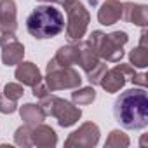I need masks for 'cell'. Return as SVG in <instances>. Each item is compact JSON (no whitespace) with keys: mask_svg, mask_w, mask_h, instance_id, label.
Returning <instances> with one entry per match:
<instances>
[{"mask_svg":"<svg viewBox=\"0 0 148 148\" xmlns=\"http://www.w3.org/2000/svg\"><path fill=\"white\" fill-rule=\"evenodd\" d=\"M115 120L129 131H139L148 125V94L145 87L127 89L113 103Z\"/></svg>","mask_w":148,"mask_h":148,"instance_id":"cell-1","label":"cell"},{"mask_svg":"<svg viewBox=\"0 0 148 148\" xmlns=\"http://www.w3.org/2000/svg\"><path fill=\"white\" fill-rule=\"evenodd\" d=\"M64 30V16L54 5H37L26 18V32L37 38L45 40L58 37Z\"/></svg>","mask_w":148,"mask_h":148,"instance_id":"cell-2","label":"cell"},{"mask_svg":"<svg viewBox=\"0 0 148 148\" xmlns=\"http://www.w3.org/2000/svg\"><path fill=\"white\" fill-rule=\"evenodd\" d=\"M129 42L127 32L117 30L112 33H105L101 30H94L89 37V44L92 45L94 52L108 63H119L124 58V45Z\"/></svg>","mask_w":148,"mask_h":148,"instance_id":"cell-3","label":"cell"},{"mask_svg":"<svg viewBox=\"0 0 148 148\" xmlns=\"http://www.w3.org/2000/svg\"><path fill=\"white\" fill-rule=\"evenodd\" d=\"M45 86L49 87L51 92L56 91H64V89H77L82 84V77L80 73L73 68V66H63L58 61L49 59L47 66H45Z\"/></svg>","mask_w":148,"mask_h":148,"instance_id":"cell-4","label":"cell"},{"mask_svg":"<svg viewBox=\"0 0 148 148\" xmlns=\"http://www.w3.org/2000/svg\"><path fill=\"white\" fill-rule=\"evenodd\" d=\"M40 106L45 112V115L54 117L61 127L75 125L82 117V110L77 105H73V103H70V101H66L63 98H58L52 92L40 99Z\"/></svg>","mask_w":148,"mask_h":148,"instance_id":"cell-5","label":"cell"},{"mask_svg":"<svg viewBox=\"0 0 148 148\" xmlns=\"http://www.w3.org/2000/svg\"><path fill=\"white\" fill-rule=\"evenodd\" d=\"M66 12V28H64V35L70 42H77L82 40L87 33L89 23H91V14L87 11V7L79 2V0H73V2L64 9Z\"/></svg>","mask_w":148,"mask_h":148,"instance_id":"cell-6","label":"cell"},{"mask_svg":"<svg viewBox=\"0 0 148 148\" xmlns=\"http://www.w3.org/2000/svg\"><path fill=\"white\" fill-rule=\"evenodd\" d=\"M99 125L94 122H84L77 131H73L71 134H68V138L64 139V146L66 148H94L99 143Z\"/></svg>","mask_w":148,"mask_h":148,"instance_id":"cell-7","label":"cell"},{"mask_svg":"<svg viewBox=\"0 0 148 148\" xmlns=\"http://www.w3.org/2000/svg\"><path fill=\"white\" fill-rule=\"evenodd\" d=\"M134 73H136L134 66L125 64V63H120V64L113 66L112 70H106V71H105V75H103L99 86H101L106 92H110V94L119 92V91L125 86V82L131 80V77L134 75Z\"/></svg>","mask_w":148,"mask_h":148,"instance_id":"cell-8","label":"cell"},{"mask_svg":"<svg viewBox=\"0 0 148 148\" xmlns=\"http://www.w3.org/2000/svg\"><path fill=\"white\" fill-rule=\"evenodd\" d=\"M0 49H2V63L5 66H16L25 58V45L14 33H2Z\"/></svg>","mask_w":148,"mask_h":148,"instance_id":"cell-9","label":"cell"},{"mask_svg":"<svg viewBox=\"0 0 148 148\" xmlns=\"http://www.w3.org/2000/svg\"><path fill=\"white\" fill-rule=\"evenodd\" d=\"M18 5L14 0H0V33H16Z\"/></svg>","mask_w":148,"mask_h":148,"instance_id":"cell-10","label":"cell"},{"mask_svg":"<svg viewBox=\"0 0 148 148\" xmlns=\"http://www.w3.org/2000/svg\"><path fill=\"white\" fill-rule=\"evenodd\" d=\"M14 77L18 79L19 84L23 86H28V87H33L35 84L42 82V73L38 70V66L32 61H21L16 64V71H14Z\"/></svg>","mask_w":148,"mask_h":148,"instance_id":"cell-11","label":"cell"},{"mask_svg":"<svg viewBox=\"0 0 148 148\" xmlns=\"http://www.w3.org/2000/svg\"><path fill=\"white\" fill-rule=\"evenodd\" d=\"M122 19H125L131 25L145 28L148 25V7L145 4L122 2Z\"/></svg>","mask_w":148,"mask_h":148,"instance_id":"cell-12","label":"cell"},{"mask_svg":"<svg viewBox=\"0 0 148 148\" xmlns=\"http://www.w3.org/2000/svg\"><path fill=\"white\" fill-rule=\"evenodd\" d=\"M32 145L38 148H54L58 145L56 131L47 124H37L32 127Z\"/></svg>","mask_w":148,"mask_h":148,"instance_id":"cell-13","label":"cell"},{"mask_svg":"<svg viewBox=\"0 0 148 148\" xmlns=\"http://www.w3.org/2000/svg\"><path fill=\"white\" fill-rule=\"evenodd\" d=\"M122 19V2L120 0H105L98 9V21L103 26H112Z\"/></svg>","mask_w":148,"mask_h":148,"instance_id":"cell-14","label":"cell"},{"mask_svg":"<svg viewBox=\"0 0 148 148\" xmlns=\"http://www.w3.org/2000/svg\"><path fill=\"white\" fill-rule=\"evenodd\" d=\"M75 44H77V49H79V63H77V64L87 73L92 66L98 64L99 56L94 52V49H92V45L89 44V40H77Z\"/></svg>","mask_w":148,"mask_h":148,"instance_id":"cell-15","label":"cell"},{"mask_svg":"<svg viewBox=\"0 0 148 148\" xmlns=\"http://www.w3.org/2000/svg\"><path fill=\"white\" fill-rule=\"evenodd\" d=\"M19 115H21V120L28 125H37V124H42L45 120V112L42 110L40 105H35V103H25L23 106H19Z\"/></svg>","mask_w":148,"mask_h":148,"instance_id":"cell-16","label":"cell"},{"mask_svg":"<svg viewBox=\"0 0 148 148\" xmlns=\"http://www.w3.org/2000/svg\"><path fill=\"white\" fill-rule=\"evenodd\" d=\"M54 61H58L59 64L63 66H73L79 63V49H77V44H66V45H61L54 56Z\"/></svg>","mask_w":148,"mask_h":148,"instance_id":"cell-17","label":"cell"},{"mask_svg":"<svg viewBox=\"0 0 148 148\" xmlns=\"http://www.w3.org/2000/svg\"><path fill=\"white\" fill-rule=\"evenodd\" d=\"M96 91H94V86H89V87H77L73 89L71 92V101L75 103L77 106H87V105H92L96 101Z\"/></svg>","mask_w":148,"mask_h":148,"instance_id":"cell-18","label":"cell"},{"mask_svg":"<svg viewBox=\"0 0 148 148\" xmlns=\"http://www.w3.org/2000/svg\"><path fill=\"white\" fill-rule=\"evenodd\" d=\"M129 64L134 68H146L148 66V45H138L129 52Z\"/></svg>","mask_w":148,"mask_h":148,"instance_id":"cell-19","label":"cell"},{"mask_svg":"<svg viewBox=\"0 0 148 148\" xmlns=\"http://www.w3.org/2000/svg\"><path fill=\"white\" fill-rule=\"evenodd\" d=\"M129 145H131L129 136L120 129L110 131V134H108V138L105 141V148H127Z\"/></svg>","mask_w":148,"mask_h":148,"instance_id":"cell-20","label":"cell"},{"mask_svg":"<svg viewBox=\"0 0 148 148\" xmlns=\"http://www.w3.org/2000/svg\"><path fill=\"white\" fill-rule=\"evenodd\" d=\"M14 143L18 146H23V148H30L33 146L32 145V125L25 124V125H19L14 132Z\"/></svg>","mask_w":148,"mask_h":148,"instance_id":"cell-21","label":"cell"},{"mask_svg":"<svg viewBox=\"0 0 148 148\" xmlns=\"http://www.w3.org/2000/svg\"><path fill=\"white\" fill-rule=\"evenodd\" d=\"M105 71H106V61H98V64L96 66H92L86 75H87V80H89V84L91 86H99V82H101V79H103V75H105Z\"/></svg>","mask_w":148,"mask_h":148,"instance_id":"cell-22","label":"cell"},{"mask_svg":"<svg viewBox=\"0 0 148 148\" xmlns=\"http://www.w3.org/2000/svg\"><path fill=\"white\" fill-rule=\"evenodd\" d=\"M4 94L12 101H19L23 98V94H25V86L19 84V82H9L4 87Z\"/></svg>","mask_w":148,"mask_h":148,"instance_id":"cell-23","label":"cell"},{"mask_svg":"<svg viewBox=\"0 0 148 148\" xmlns=\"http://www.w3.org/2000/svg\"><path fill=\"white\" fill-rule=\"evenodd\" d=\"M18 110V101H12L9 99L4 92L0 94V113H4V115H11Z\"/></svg>","mask_w":148,"mask_h":148,"instance_id":"cell-24","label":"cell"},{"mask_svg":"<svg viewBox=\"0 0 148 148\" xmlns=\"http://www.w3.org/2000/svg\"><path fill=\"white\" fill-rule=\"evenodd\" d=\"M32 94H33L37 99H42L44 96L51 94V91H49V87L45 86V82L42 80V82H38V84H35V86L32 87Z\"/></svg>","mask_w":148,"mask_h":148,"instance_id":"cell-25","label":"cell"},{"mask_svg":"<svg viewBox=\"0 0 148 148\" xmlns=\"http://www.w3.org/2000/svg\"><path fill=\"white\" fill-rule=\"evenodd\" d=\"M131 82L134 84V86H139V87H146V84H148V80H146V73H134V75L131 77Z\"/></svg>","mask_w":148,"mask_h":148,"instance_id":"cell-26","label":"cell"},{"mask_svg":"<svg viewBox=\"0 0 148 148\" xmlns=\"http://www.w3.org/2000/svg\"><path fill=\"white\" fill-rule=\"evenodd\" d=\"M37 2H44V4H58V5H61L63 9H66L73 0H37Z\"/></svg>","mask_w":148,"mask_h":148,"instance_id":"cell-27","label":"cell"}]
</instances>
